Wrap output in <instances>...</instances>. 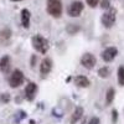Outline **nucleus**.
Masks as SVG:
<instances>
[{
    "label": "nucleus",
    "mask_w": 124,
    "mask_h": 124,
    "mask_svg": "<svg viewBox=\"0 0 124 124\" xmlns=\"http://www.w3.org/2000/svg\"><path fill=\"white\" fill-rule=\"evenodd\" d=\"M31 44H32V47L37 51V52L42 54V55H45L50 48L48 40L45 39L44 36H41V35H35L31 39Z\"/></svg>",
    "instance_id": "nucleus-1"
},
{
    "label": "nucleus",
    "mask_w": 124,
    "mask_h": 124,
    "mask_svg": "<svg viewBox=\"0 0 124 124\" xmlns=\"http://www.w3.org/2000/svg\"><path fill=\"white\" fill-rule=\"evenodd\" d=\"M47 13L52 17H61L62 15L61 0H47Z\"/></svg>",
    "instance_id": "nucleus-2"
},
{
    "label": "nucleus",
    "mask_w": 124,
    "mask_h": 124,
    "mask_svg": "<svg viewBox=\"0 0 124 124\" xmlns=\"http://www.w3.org/2000/svg\"><path fill=\"white\" fill-rule=\"evenodd\" d=\"M116 20H117V11H116V9H113V8H109L107 11L102 15V24L107 29H110L114 25Z\"/></svg>",
    "instance_id": "nucleus-3"
},
{
    "label": "nucleus",
    "mask_w": 124,
    "mask_h": 124,
    "mask_svg": "<svg viewBox=\"0 0 124 124\" xmlns=\"http://www.w3.org/2000/svg\"><path fill=\"white\" fill-rule=\"evenodd\" d=\"M24 82H25V76L23 73V71H20V70L13 71V73L10 75V77H9V85H10L11 88L20 87Z\"/></svg>",
    "instance_id": "nucleus-4"
},
{
    "label": "nucleus",
    "mask_w": 124,
    "mask_h": 124,
    "mask_svg": "<svg viewBox=\"0 0 124 124\" xmlns=\"http://www.w3.org/2000/svg\"><path fill=\"white\" fill-rule=\"evenodd\" d=\"M83 8H85L83 3L79 1V0H76V1L71 3V5L68 6L67 13L71 17H78L82 14V11H83Z\"/></svg>",
    "instance_id": "nucleus-5"
},
{
    "label": "nucleus",
    "mask_w": 124,
    "mask_h": 124,
    "mask_svg": "<svg viewBox=\"0 0 124 124\" xmlns=\"http://www.w3.org/2000/svg\"><path fill=\"white\" fill-rule=\"evenodd\" d=\"M97 63V58L94 55H92L91 52H86L83 56L81 57V65L87 70H92Z\"/></svg>",
    "instance_id": "nucleus-6"
},
{
    "label": "nucleus",
    "mask_w": 124,
    "mask_h": 124,
    "mask_svg": "<svg viewBox=\"0 0 124 124\" xmlns=\"http://www.w3.org/2000/svg\"><path fill=\"white\" fill-rule=\"evenodd\" d=\"M118 55V48L117 47H107L104 51L102 52V60L104 62H112Z\"/></svg>",
    "instance_id": "nucleus-7"
},
{
    "label": "nucleus",
    "mask_w": 124,
    "mask_h": 124,
    "mask_svg": "<svg viewBox=\"0 0 124 124\" xmlns=\"http://www.w3.org/2000/svg\"><path fill=\"white\" fill-rule=\"evenodd\" d=\"M36 93H37V85L36 83L30 82L29 85H26V87H25V98L29 102H32L35 99Z\"/></svg>",
    "instance_id": "nucleus-8"
},
{
    "label": "nucleus",
    "mask_w": 124,
    "mask_h": 124,
    "mask_svg": "<svg viewBox=\"0 0 124 124\" xmlns=\"http://www.w3.org/2000/svg\"><path fill=\"white\" fill-rule=\"evenodd\" d=\"M51 70H52V60L50 57L44 58L42 62H41V65H40V73L45 77L51 72Z\"/></svg>",
    "instance_id": "nucleus-9"
},
{
    "label": "nucleus",
    "mask_w": 124,
    "mask_h": 124,
    "mask_svg": "<svg viewBox=\"0 0 124 124\" xmlns=\"http://www.w3.org/2000/svg\"><path fill=\"white\" fill-rule=\"evenodd\" d=\"M10 68H11V60L9 56H4L0 60V70L3 73H9Z\"/></svg>",
    "instance_id": "nucleus-10"
},
{
    "label": "nucleus",
    "mask_w": 124,
    "mask_h": 124,
    "mask_svg": "<svg viewBox=\"0 0 124 124\" xmlns=\"http://www.w3.org/2000/svg\"><path fill=\"white\" fill-rule=\"evenodd\" d=\"M75 85L79 88H87L91 86V81L86 76H76L75 77Z\"/></svg>",
    "instance_id": "nucleus-11"
},
{
    "label": "nucleus",
    "mask_w": 124,
    "mask_h": 124,
    "mask_svg": "<svg viewBox=\"0 0 124 124\" xmlns=\"http://www.w3.org/2000/svg\"><path fill=\"white\" fill-rule=\"evenodd\" d=\"M30 20H31V13L27 9H23L21 10V25L25 29L30 27Z\"/></svg>",
    "instance_id": "nucleus-12"
},
{
    "label": "nucleus",
    "mask_w": 124,
    "mask_h": 124,
    "mask_svg": "<svg viewBox=\"0 0 124 124\" xmlns=\"http://www.w3.org/2000/svg\"><path fill=\"white\" fill-rule=\"evenodd\" d=\"M82 116H83V108L82 107H76L73 114H72V117H71V124H76L82 118Z\"/></svg>",
    "instance_id": "nucleus-13"
},
{
    "label": "nucleus",
    "mask_w": 124,
    "mask_h": 124,
    "mask_svg": "<svg viewBox=\"0 0 124 124\" xmlns=\"http://www.w3.org/2000/svg\"><path fill=\"white\" fill-rule=\"evenodd\" d=\"M114 97H116V91L113 88H109L106 94V106H110L114 101Z\"/></svg>",
    "instance_id": "nucleus-14"
},
{
    "label": "nucleus",
    "mask_w": 124,
    "mask_h": 124,
    "mask_svg": "<svg viewBox=\"0 0 124 124\" xmlns=\"http://www.w3.org/2000/svg\"><path fill=\"white\" fill-rule=\"evenodd\" d=\"M109 75H110V70H109V67H107V66L101 67V68L98 70V76H99L101 78H107V77H109Z\"/></svg>",
    "instance_id": "nucleus-15"
},
{
    "label": "nucleus",
    "mask_w": 124,
    "mask_h": 124,
    "mask_svg": "<svg viewBox=\"0 0 124 124\" xmlns=\"http://www.w3.org/2000/svg\"><path fill=\"white\" fill-rule=\"evenodd\" d=\"M118 83L119 86H124V65L118 68Z\"/></svg>",
    "instance_id": "nucleus-16"
},
{
    "label": "nucleus",
    "mask_w": 124,
    "mask_h": 124,
    "mask_svg": "<svg viewBox=\"0 0 124 124\" xmlns=\"http://www.w3.org/2000/svg\"><path fill=\"white\" fill-rule=\"evenodd\" d=\"M24 118H26V113H25L24 110H19L17 114L15 116V122H16V123H20Z\"/></svg>",
    "instance_id": "nucleus-17"
},
{
    "label": "nucleus",
    "mask_w": 124,
    "mask_h": 124,
    "mask_svg": "<svg viewBox=\"0 0 124 124\" xmlns=\"http://www.w3.org/2000/svg\"><path fill=\"white\" fill-rule=\"evenodd\" d=\"M0 102L9 103L10 102V94H8V93H1V94H0Z\"/></svg>",
    "instance_id": "nucleus-18"
},
{
    "label": "nucleus",
    "mask_w": 124,
    "mask_h": 124,
    "mask_svg": "<svg viewBox=\"0 0 124 124\" xmlns=\"http://www.w3.org/2000/svg\"><path fill=\"white\" fill-rule=\"evenodd\" d=\"M79 30V27L78 26H75L73 24H71V25H68V27H67V31H68V34H71V35H73L76 31H78Z\"/></svg>",
    "instance_id": "nucleus-19"
},
{
    "label": "nucleus",
    "mask_w": 124,
    "mask_h": 124,
    "mask_svg": "<svg viewBox=\"0 0 124 124\" xmlns=\"http://www.w3.org/2000/svg\"><path fill=\"white\" fill-rule=\"evenodd\" d=\"M10 35H11V32H10L9 29H5L4 31H1V32H0V37H1L3 40H4V39H9Z\"/></svg>",
    "instance_id": "nucleus-20"
},
{
    "label": "nucleus",
    "mask_w": 124,
    "mask_h": 124,
    "mask_svg": "<svg viewBox=\"0 0 124 124\" xmlns=\"http://www.w3.org/2000/svg\"><path fill=\"white\" fill-rule=\"evenodd\" d=\"M86 3L88 4L89 8H96L99 3V0H86Z\"/></svg>",
    "instance_id": "nucleus-21"
},
{
    "label": "nucleus",
    "mask_w": 124,
    "mask_h": 124,
    "mask_svg": "<svg viewBox=\"0 0 124 124\" xmlns=\"http://www.w3.org/2000/svg\"><path fill=\"white\" fill-rule=\"evenodd\" d=\"M118 120V110L117 109H113L112 110V122L116 123Z\"/></svg>",
    "instance_id": "nucleus-22"
},
{
    "label": "nucleus",
    "mask_w": 124,
    "mask_h": 124,
    "mask_svg": "<svg viewBox=\"0 0 124 124\" xmlns=\"http://www.w3.org/2000/svg\"><path fill=\"white\" fill-rule=\"evenodd\" d=\"M101 6H102V9H109V8H110V3H109V0H102Z\"/></svg>",
    "instance_id": "nucleus-23"
},
{
    "label": "nucleus",
    "mask_w": 124,
    "mask_h": 124,
    "mask_svg": "<svg viewBox=\"0 0 124 124\" xmlns=\"http://www.w3.org/2000/svg\"><path fill=\"white\" fill-rule=\"evenodd\" d=\"M88 124H101V120H99V118H98V117H93V118H91V119H89Z\"/></svg>",
    "instance_id": "nucleus-24"
},
{
    "label": "nucleus",
    "mask_w": 124,
    "mask_h": 124,
    "mask_svg": "<svg viewBox=\"0 0 124 124\" xmlns=\"http://www.w3.org/2000/svg\"><path fill=\"white\" fill-rule=\"evenodd\" d=\"M11 1H21V0H11Z\"/></svg>",
    "instance_id": "nucleus-25"
}]
</instances>
